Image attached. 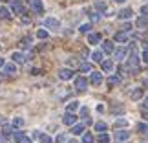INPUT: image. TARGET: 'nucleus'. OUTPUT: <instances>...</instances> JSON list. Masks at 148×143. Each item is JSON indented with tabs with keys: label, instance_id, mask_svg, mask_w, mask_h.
<instances>
[{
	"label": "nucleus",
	"instance_id": "obj_1",
	"mask_svg": "<svg viewBox=\"0 0 148 143\" xmlns=\"http://www.w3.org/2000/svg\"><path fill=\"white\" fill-rule=\"evenodd\" d=\"M128 68L132 70V73L139 72V55L135 53V51H132V55H130V59H128Z\"/></svg>",
	"mask_w": 148,
	"mask_h": 143
},
{
	"label": "nucleus",
	"instance_id": "obj_2",
	"mask_svg": "<svg viewBox=\"0 0 148 143\" xmlns=\"http://www.w3.org/2000/svg\"><path fill=\"white\" fill-rule=\"evenodd\" d=\"M27 6L35 11V13H44V4H42V0H27Z\"/></svg>",
	"mask_w": 148,
	"mask_h": 143
},
{
	"label": "nucleus",
	"instance_id": "obj_3",
	"mask_svg": "<svg viewBox=\"0 0 148 143\" xmlns=\"http://www.w3.org/2000/svg\"><path fill=\"white\" fill-rule=\"evenodd\" d=\"M62 123H64V125H68V127H73V125L77 123V116H75L73 112H68L66 116L62 117Z\"/></svg>",
	"mask_w": 148,
	"mask_h": 143
},
{
	"label": "nucleus",
	"instance_id": "obj_4",
	"mask_svg": "<svg viewBox=\"0 0 148 143\" xmlns=\"http://www.w3.org/2000/svg\"><path fill=\"white\" fill-rule=\"evenodd\" d=\"M44 26H46V28H49V30H57V28H60V22H59V19L48 17V19L44 20Z\"/></svg>",
	"mask_w": 148,
	"mask_h": 143
},
{
	"label": "nucleus",
	"instance_id": "obj_5",
	"mask_svg": "<svg viewBox=\"0 0 148 143\" xmlns=\"http://www.w3.org/2000/svg\"><path fill=\"white\" fill-rule=\"evenodd\" d=\"M75 88L79 90V92L86 90V88H88V79H86V77H82V75H81V77H77V79H75Z\"/></svg>",
	"mask_w": 148,
	"mask_h": 143
},
{
	"label": "nucleus",
	"instance_id": "obj_6",
	"mask_svg": "<svg viewBox=\"0 0 148 143\" xmlns=\"http://www.w3.org/2000/svg\"><path fill=\"white\" fill-rule=\"evenodd\" d=\"M11 59H13V62H16V64H22V62L27 61V57L22 53V51H13V53H11Z\"/></svg>",
	"mask_w": 148,
	"mask_h": 143
},
{
	"label": "nucleus",
	"instance_id": "obj_7",
	"mask_svg": "<svg viewBox=\"0 0 148 143\" xmlns=\"http://www.w3.org/2000/svg\"><path fill=\"white\" fill-rule=\"evenodd\" d=\"M71 77H73V70H70V68H62V70H59V79H62V81H70Z\"/></svg>",
	"mask_w": 148,
	"mask_h": 143
},
{
	"label": "nucleus",
	"instance_id": "obj_8",
	"mask_svg": "<svg viewBox=\"0 0 148 143\" xmlns=\"http://www.w3.org/2000/svg\"><path fill=\"white\" fill-rule=\"evenodd\" d=\"M126 55H128V50H126V48H117V50H113V57H115L117 61H123Z\"/></svg>",
	"mask_w": 148,
	"mask_h": 143
},
{
	"label": "nucleus",
	"instance_id": "obj_9",
	"mask_svg": "<svg viewBox=\"0 0 148 143\" xmlns=\"http://www.w3.org/2000/svg\"><path fill=\"white\" fill-rule=\"evenodd\" d=\"M101 33H88V44H92V46H95V44L101 42Z\"/></svg>",
	"mask_w": 148,
	"mask_h": 143
},
{
	"label": "nucleus",
	"instance_id": "obj_10",
	"mask_svg": "<svg viewBox=\"0 0 148 143\" xmlns=\"http://www.w3.org/2000/svg\"><path fill=\"white\" fill-rule=\"evenodd\" d=\"M90 81H92V84L99 86V84L102 83V73H101V72H92V77H90Z\"/></svg>",
	"mask_w": 148,
	"mask_h": 143
},
{
	"label": "nucleus",
	"instance_id": "obj_11",
	"mask_svg": "<svg viewBox=\"0 0 148 143\" xmlns=\"http://www.w3.org/2000/svg\"><path fill=\"white\" fill-rule=\"evenodd\" d=\"M132 15H134V11L132 9H121V11H119V13H117V17H119V19H121V20H128V19H132Z\"/></svg>",
	"mask_w": 148,
	"mask_h": 143
},
{
	"label": "nucleus",
	"instance_id": "obj_12",
	"mask_svg": "<svg viewBox=\"0 0 148 143\" xmlns=\"http://www.w3.org/2000/svg\"><path fill=\"white\" fill-rule=\"evenodd\" d=\"M11 9H13L16 15H22V13H24V8H22V2H20V0H13V2H11Z\"/></svg>",
	"mask_w": 148,
	"mask_h": 143
},
{
	"label": "nucleus",
	"instance_id": "obj_13",
	"mask_svg": "<svg viewBox=\"0 0 148 143\" xmlns=\"http://www.w3.org/2000/svg\"><path fill=\"white\" fill-rule=\"evenodd\" d=\"M113 41L115 42H128V33H124V31H117L115 35H113Z\"/></svg>",
	"mask_w": 148,
	"mask_h": 143
},
{
	"label": "nucleus",
	"instance_id": "obj_14",
	"mask_svg": "<svg viewBox=\"0 0 148 143\" xmlns=\"http://www.w3.org/2000/svg\"><path fill=\"white\" fill-rule=\"evenodd\" d=\"M130 138V132H128V130H117V132H115V140L117 141H126Z\"/></svg>",
	"mask_w": 148,
	"mask_h": 143
},
{
	"label": "nucleus",
	"instance_id": "obj_15",
	"mask_svg": "<svg viewBox=\"0 0 148 143\" xmlns=\"http://www.w3.org/2000/svg\"><path fill=\"white\" fill-rule=\"evenodd\" d=\"M113 42L110 41H102V53H113Z\"/></svg>",
	"mask_w": 148,
	"mask_h": 143
},
{
	"label": "nucleus",
	"instance_id": "obj_16",
	"mask_svg": "<svg viewBox=\"0 0 148 143\" xmlns=\"http://www.w3.org/2000/svg\"><path fill=\"white\" fill-rule=\"evenodd\" d=\"M4 72L8 73V75H15V73H16V64H15V62H9V64H4Z\"/></svg>",
	"mask_w": 148,
	"mask_h": 143
},
{
	"label": "nucleus",
	"instance_id": "obj_17",
	"mask_svg": "<svg viewBox=\"0 0 148 143\" xmlns=\"http://www.w3.org/2000/svg\"><path fill=\"white\" fill-rule=\"evenodd\" d=\"M71 132L75 134V136L84 134V123H75V125H73V128H71Z\"/></svg>",
	"mask_w": 148,
	"mask_h": 143
},
{
	"label": "nucleus",
	"instance_id": "obj_18",
	"mask_svg": "<svg viewBox=\"0 0 148 143\" xmlns=\"http://www.w3.org/2000/svg\"><path fill=\"white\" fill-rule=\"evenodd\" d=\"M121 83V75H110L108 77V86H117Z\"/></svg>",
	"mask_w": 148,
	"mask_h": 143
},
{
	"label": "nucleus",
	"instance_id": "obj_19",
	"mask_svg": "<svg viewBox=\"0 0 148 143\" xmlns=\"http://www.w3.org/2000/svg\"><path fill=\"white\" fill-rule=\"evenodd\" d=\"M101 68H102V72H108V73H110L113 70V62L112 61H102L101 62Z\"/></svg>",
	"mask_w": 148,
	"mask_h": 143
},
{
	"label": "nucleus",
	"instance_id": "obj_20",
	"mask_svg": "<svg viewBox=\"0 0 148 143\" xmlns=\"http://www.w3.org/2000/svg\"><path fill=\"white\" fill-rule=\"evenodd\" d=\"M26 138V134L22 132V130H16V132L13 134V140H15V143H22V140Z\"/></svg>",
	"mask_w": 148,
	"mask_h": 143
},
{
	"label": "nucleus",
	"instance_id": "obj_21",
	"mask_svg": "<svg viewBox=\"0 0 148 143\" xmlns=\"http://www.w3.org/2000/svg\"><path fill=\"white\" fill-rule=\"evenodd\" d=\"M146 24H148V20H146V17H143V15L135 20V26H137V28H146Z\"/></svg>",
	"mask_w": 148,
	"mask_h": 143
},
{
	"label": "nucleus",
	"instance_id": "obj_22",
	"mask_svg": "<svg viewBox=\"0 0 148 143\" xmlns=\"http://www.w3.org/2000/svg\"><path fill=\"white\" fill-rule=\"evenodd\" d=\"M102 57H104V53H102V51H93V53H92V59H93L95 62H102V61H104Z\"/></svg>",
	"mask_w": 148,
	"mask_h": 143
},
{
	"label": "nucleus",
	"instance_id": "obj_23",
	"mask_svg": "<svg viewBox=\"0 0 148 143\" xmlns=\"http://www.w3.org/2000/svg\"><path fill=\"white\" fill-rule=\"evenodd\" d=\"M97 141H99V143H110V136H108L106 132H101V134L97 136Z\"/></svg>",
	"mask_w": 148,
	"mask_h": 143
},
{
	"label": "nucleus",
	"instance_id": "obj_24",
	"mask_svg": "<svg viewBox=\"0 0 148 143\" xmlns=\"http://www.w3.org/2000/svg\"><path fill=\"white\" fill-rule=\"evenodd\" d=\"M20 48H31V37H24V39H22V41H20Z\"/></svg>",
	"mask_w": 148,
	"mask_h": 143
},
{
	"label": "nucleus",
	"instance_id": "obj_25",
	"mask_svg": "<svg viewBox=\"0 0 148 143\" xmlns=\"http://www.w3.org/2000/svg\"><path fill=\"white\" fill-rule=\"evenodd\" d=\"M77 108H79V101H71V103H68L66 110H68V112H75Z\"/></svg>",
	"mask_w": 148,
	"mask_h": 143
},
{
	"label": "nucleus",
	"instance_id": "obj_26",
	"mask_svg": "<svg viewBox=\"0 0 148 143\" xmlns=\"http://www.w3.org/2000/svg\"><path fill=\"white\" fill-rule=\"evenodd\" d=\"M141 97H143V90L137 88V90H134V92H132V99H134V101H139Z\"/></svg>",
	"mask_w": 148,
	"mask_h": 143
},
{
	"label": "nucleus",
	"instance_id": "obj_27",
	"mask_svg": "<svg viewBox=\"0 0 148 143\" xmlns=\"http://www.w3.org/2000/svg\"><path fill=\"white\" fill-rule=\"evenodd\" d=\"M90 30H92V24H90V22L81 24V28H79V31H81V33H90Z\"/></svg>",
	"mask_w": 148,
	"mask_h": 143
},
{
	"label": "nucleus",
	"instance_id": "obj_28",
	"mask_svg": "<svg viewBox=\"0 0 148 143\" xmlns=\"http://www.w3.org/2000/svg\"><path fill=\"white\" fill-rule=\"evenodd\" d=\"M95 130H99V132H104V130H108V125L102 123V121H99V123H95Z\"/></svg>",
	"mask_w": 148,
	"mask_h": 143
},
{
	"label": "nucleus",
	"instance_id": "obj_29",
	"mask_svg": "<svg viewBox=\"0 0 148 143\" xmlns=\"http://www.w3.org/2000/svg\"><path fill=\"white\" fill-rule=\"evenodd\" d=\"M9 17H11V13L8 8H0V19H9Z\"/></svg>",
	"mask_w": 148,
	"mask_h": 143
},
{
	"label": "nucleus",
	"instance_id": "obj_30",
	"mask_svg": "<svg viewBox=\"0 0 148 143\" xmlns=\"http://www.w3.org/2000/svg\"><path fill=\"white\" fill-rule=\"evenodd\" d=\"M22 125H24V119L22 117H15L13 119V128H20Z\"/></svg>",
	"mask_w": 148,
	"mask_h": 143
},
{
	"label": "nucleus",
	"instance_id": "obj_31",
	"mask_svg": "<svg viewBox=\"0 0 148 143\" xmlns=\"http://www.w3.org/2000/svg\"><path fill=\"white\" fill-rule=\"evenodd\" d=\"M82 143H93V136L90 134V132H86L82 136Z\"/></svg>",
	"mask_w": 148,
	"mask_h": 143
},
{
	"label": "nucleus",
	"instance_id": "obj_32",
	"mask_svg": "<svg viewBox=\"0 0 148 143\" xmlns=\"http://www.w3.org/2000/svg\"><path fill=\"white\" fill-rule=\"evenodd\" d=\"M81 72H92V64H90V62H82V64H81Z\"/></svg>",
	"mask_w": 148,
	"mask_h": 143
},
{
	"label": "nucleus",
	"instance_id": "obj_33",
	"mask_svg": "<svg viewBox=\"0 0 148 143\" xmlns=\"http://www.w3.org/2000/svg\"><path fill=\"white\" fill-rule=\"evenodd\" d=\"M40 143H53V140L48 134H40Z\"/></svg>",
	"mask_w": 148,
	"mask_h": 143
},
{
	"label": "nucleus",
	"instance_id": "obj_34",
	"mask_svg": "<svg viewBox=\"0 0 148 143\" xmlns=\"http://www.w3.org/2000/svg\"><path fill=\"white\" fill-rule=\"evenodd\" d=\"M137 128H139V132H143V134L148 132V125H146V123H139V125H137Z\"/></svg>",
	"mask_w": 148,
	"mask_h": 143
},
{
	"label": "nucleus",
	"instance_id": "obj_35",
	"mask_svg": "<svg viewBox=\"0 0 148 143\" xmlns=\"http://www.w3.org/2000/svg\"><path fill=\"white\" fill-rule=\"evenodd\" d=\"M37 37H38V39H48V31H46V30H38V31H37Z\"/></svg>",
	"mask_w": 148,
	"mask_h": 143
},
{
	"label": "nucleus",
	"instance_id": "obj_36",
	"mask_svg": "<svg viewBox=\"0 0 148 143\" xmlns=\"http://www.w3.org/2000/svg\"><path fill=\"white\" fill-rule=\"evenodd\" d=\"M95 9H99V11H106V4H104V2H95Z\"/></svg>",
	"mask_w": 148,
	"mask_h": 143
},
{
	"label": "nucleus",
	"instance_id": "obj_37",
	"mask_svg": "<svg viewBox=\"0 0 148 143\" xmlns=\"http://www.w3.org/2000/svg\"><path fill=\"white\" fill-rule=\"evenodd\" d=\"M126 119H117V121H115V127H126Z\"/></svg>",
	"mask_w": 148,
	"mask_h": 143
},
{
	"label": "nucleus",
	"instance_id": "obj_38",
	"mask_svg": "<svg viewBox=\"0 0 148 143\" xmlns=\"http://www.w3.org/2000/svg\"><path fill=\"white\" fill-rule=\"evenodd\" d=\"M55 141H57V143H64V141H66V136H64V134H59V136L55 138Z\"/></svg>",
	"mask_w": 148,
	"mask_h": 143
},
{
	"label": "nucleus",
	"instance_id": "obj_39",
	"mask_svg": "<svg viewBox=\"0 0 148 143\" xmlns=\"http://www.w3.org/2000/svg\"><path fill=\"white\" fill-rule=\"evenodd\" d=\"M22 22H24V24H29V22H31V19H29V17L26 15V11L22 13Z\"/></svg>",
	"mask_w": 148,
	"mask_h": 143
},
{
	"label": "nucleus",
	"instance_id": "obj_40",
	"mask_svg": "<svg viewBox=\"0 0 148 143\" xmlns=\"http://www.w3.org/2000/svg\"><path fill=\"white\" fill-rule=\"evenodd\" d=\"M130 30H132V24H128V22H124V24H123V31H124V33H128Z\"/></svg>",
	"mask_w": 148,
	"mask_h": 143
},
{
	"label": "nucleus",
	"instance_id": "obj_41",
	"mask_svg": "<svg viewBox=\"0 0 148 143\" xmlns=\"http://www.w3.org/2000/svg\"><path fill=\"white\" fill-rule=\"evenodd\" d=\"M2 134H4V136H9V134H11V127H8V125H5V127L2 128Z\"/></svg>",
	"mask_w": 148,
	"mask_h": 143
},
{
	"label": "nucleus",
	"instance_id": "obj_42",
	"mask_svg": "<svg viewBox=\"0 0 148 143\" xmlns=\"http://www.w3.org/2000/svg\"><path fill=\"white\" fill-rule=\"evenodd\" d=\"M141 15H143V17H148V4L141 8Z\"/></svg>",
	"mask_w": 148,
	"mask_h": 143
},
{
	"label": "nucleus",
	"instance_id": "obj_43",
	"mask_svg": "<svg viewBox=\"0 0 148 143\" xmlns=\"http://www.w3.org/2000/svg\"><path fill=\"white\" fill-rule=\"evenodd\" d=\"M81 116H82L84 119L88 117V108H86V106H82V108H81Z\"/></svg>",
	"mask_w": 148,
	"mask_h": 143
},
{
	"label": "nucleus",
	"instance_id": "obj_44",
	"mask_svg": "<svg viewBox=\"0 0 148 143\" xmlns=\"http://www.w3.org/2000/svg\"><path fill=\"white\" fill-rule=\"evenodd\" d=\"M143 61H145V62H148V48H145V50H143Z\"/></svg>",
	"mask_w": 148,
	"mask_h": 143
},
{
	"label": "nucleus",
	"instance_id": "obj_45",
	"mask_svg": "<svg viewBox=\"0 0 148 143\" xmlns=\"http://www.w3.org/2000/svg\"><path fill=\"white\" fill-rule=\"evenodd\" d=\"M141 116H143L145 121H148V108H143V114H141Z\"/></svg>",
	"mask_w": 148,
	"mask_h": 143
},
{
	"label": "nucleus",
	"instance_id": "obj_46",
	"mask_svg": "<svg viewBox=\"0 0 148 143\" xmlns=\"http://www.w3.org/2000/svg\"><path fill=\"white\" fill-rule=\"evenodd\" d=\"M90 17H92V20H93V22H97V20L101 19V15H97V13H92Z\"/></svg>",
	"mask_w": 148,
	"mask_h": 143
},
{
	"label": "nucleus",
	"instance_id": "obj_47",
	"mask_svg": "<svg viewBox=\"0 0 148 143\" xmlns=\"http://www.w3.org/2000/svg\"><path fill=\"white\" fill-rule=\"evenodd\" d=\"M143 108H148V97L145 99V103H143Z\"/></svg>",
	"mask_w": 148,
	"mask_h": 143
},
{
	"label": "nucleus",
	"instance_id": "obj_48",
	"mask_svg": "<svg viewBox=\"0 0 148 143\" xmlns=\"http://www.w3.org/2000/svg\"><path fill=\"white\" fill-rule=\"evenodd\" d=\"M22 143H31V140L29 138H24V140H22Z\"/></svg>",
	"mask_w": 148,
	"mask_h": 143
},
{
	"label": "nucleus",
	"instance_id": "obj_49",
	"mask_svg": "<svg viewBox=\"0 0 148 143\" xmlns=\"http://www.w3.org/2000/svg\"><path fill=\"white\" fill-rule=\"evenodd\" d=\"M4 64H5V62H4V59H2V57H0V68H4Z\"/></svg>",
	"mask_w": 148,
	"mask_h": 143
},
{
	"label": "nucleus",
	"instance_id": "obj_50",
	"mask_svg": "<svg viewBox=\"0 0 148 143\" xmlns=\"http://www.w3.org/2000/svg\"><path fill=\"white\" fill-rule=\"evenodd\" d=\"M113 2H117V4H124L126 0H113Z\"/></svg>",
	"mask_w": 148,
	"mask_h": 143
},
{
	"label": "nucleus",
	"instance_id": "obj_51",
	"mask_svg": "<svg viewBox=\"0 0 148 143\" xmlns=\"http://www.w3.org/2000/svg\"><path fill=\"white\" fill-rule=\"evenodd\" d=\"M143 84H145V86L148 88V79H145V81H143Z\"/></svg>",
	"mask_w": 148,
	"mask_h": 143
},
{
	"label": "nucleus",
	"instance_id": "obj_52",
	"mask_svg": "<svg viewBox=\"0 0 148 143\" xmlns=\"http://www.w3.org/2000/svg\"><path fill=\"white\" fill-rule=\"evenodd\" d=\"M4 77H5V75H4V73H0V81H2V79H4Z\"/></svg>",
	"mask_w": 148,
	"mask_h": 143
},
{
	"label": "nucleus",
	"instance_id": "obj_53",
	"mask_svg": "<svg viewBox=\"0 0 148 143\" xmlns=\"http://www.w3.org/2000/svg\"><path fill=\"white\" fill-rule=\"evenodd\" d=\"M68 143H79V141H75V140H71V141H68Z\"/></svg>",
	"mask_w": 148,
	"mask_h": 143
},
{
	"label": "nucleus",
	"instance_id": "obj_54",
	"mask_svg": "<svg viewBox=\"0 0 148 143\" xmlns=\"http://www.w3.org/2000/svg\"><path fill=\"white\" fill-rule=\"evenodd\" d=\"M2 123H4V119H2V117H0V125H2Z\"/></svg>",
	"mask_w": 148,
	"mask_h": 143
},
{
	"label": "nucleus",
	"instance_id": "obj_55",
	"mask_svg": "<svg viewBox=\"0 0 148 143\" xmlns=\"http://www.w3.org/2000/svg\"><path fill=\"white\" fill-rule=\"evenodd\" d=\"M146 136H148V132H146Z\"/></svg>",
	"mask_w": 148,
	"mask_h": 143
}]
</instances>
